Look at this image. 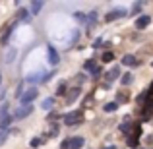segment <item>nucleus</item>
<instances>
[{
  "label": "nucleus",
  "mask_w": 153,
  "mask_h": 149,
  "mask_svg": "<svg viewBox=\"0 0 153 149\" xmlns=\"http://www.w3.org/2000/svg\"><path fill=\"white\" fill-rule=\"evenodd\" d=\"M52 74H47L45 70H39V72H33V74H27L25 76V82L29 83H39V82H47V79H51Z\"/></svg>",
  "instance_id": "1"
},
{
  "label": "nucleus",
  "mask_w": 153,
  "mask_h": 149,
  "mask_svg": "<svg viewBox=\"0 0 153 149\" xmlns=\"http://www.w3.org/2000/svg\"><path fill=\"white\" fill-rule=\"evenodd\" d=\"M64 122H66L68 126H74V124H82V122H83V112H82V110L68 112V114L64 116Z\"/></svg>",
  "instance_id": "2"
},
{
  "label": "nucleus",
  "mask_w": 153,
  "mask_h": 149,
  "mask_svg": "<svg viewBox=\"0 0 153 149\" xmlns=\"http://www.w3.org/2000/svg\"><path fill=\"white\" fill-rule=\"evenodd\" d=\"M37 95H39V91L35 89V87H29L27 91H23V93H22V97H19V101H22L23 105H31L35 99H37Z\"/></svg>",
  "instance_id": "3"
},
{
  "label": "nucleus",
  "mask_w": 153,
  "mask_h": 149,
  "mask_svg": "<svg viewBox=\"0 0 153 149\" xmlns=\"http://www.w3.org/2000/svg\"><path fill=\"white\" fill-rule=\"evenodd\" d=\"M31 112H33V107H31V105H23V107H19L18 110L14 112V116L16 118H25V116H29Z\"/></svg>",
  "instance_id": "4"
},
{
  "label": "nucleus",
  "mask_w": 153,
  "mask_h": 149,
  "mask_svg": "<svg viewBox=\"0 0 153 149\" xmlns=\"http://www.w3.org/2000/svg\"><path fill=\"white\" fill-rule=\"evenodd\" d=\"M47 54H49V62L52 64V66H56V64L60 62V56H58V52H56V49L52 45L47 47Z\"/></svg>",
  "instance_id": "5"
},
{
  "label": "nucleus",
  "mask_w": 153,
  "mask_h": 149,
  "mask_svg": "<svg viewBox=\"0 0 153 149\" xmlns=\"http://www.w3.org/2000/svg\"><path fill=\"white\" fill-rule=\"evenodd\" d=\"M83 70L91 72V74H93V76H99V74H101V68H99L97 64H95V60H91V58L87 60L85 64H83Z\"/></svg>",
  "instance_id": "6"
},
{
  "label": "nucleus",
  "mask_w": 153,
  "mask_h": 149,
  "mask_svg": "<svg viewBox=\"0 0 153 149\" xmlns=\"http://www.w3.org/2000/svg\"><path fill=\"white\" fill-rule=\"evenodd\" d=\"M122 16H126L124 10H112V12H108V14L105 16V21H114V19L122 18Z\"/></svg>",
  "instance_id": "7"
},
{
  "label": "nucleus",
  "mask_w": 153,
  "mask_h": 149,
  "mask_svg": "<svg viewBox=\"0 0 153 149\" xmlns=\"http://www.w3.org/2000/svg\"><path fill=\"white\" fill-rule=\"evenodd\" d=\"M151 23V16H142V18L136 19V29H146Z\"/></svg>",
  "instance_id": "8"
},
{
  "label": "nucleus",
  "mask_w": 153,
  "mask_h": 149,
  "mask_svg": "<svg viewBox=\"0 0 153 149\" xmlns=\"http://www.w3.org/2000/svg\"><path fill=\"white\" fill-rule=\"evenodd\" d=\"M83 143H85V139L83 138H72L70 142H68V149H82L83 147Z\"/></svg>",
  "instance_id": "9"
},
{
  "label": "nucleus",
  "mask_w": 153,
  "mask_h": 149,
  "mask_svg": "<svg viewBox=\"0 0 153 149\" xmlns=\"http://www.w3.org/2000/svg\"><path fill=\"white\" fill-rule=\"evenodd\" d=\"M138 142H140V126H136L134 134H132L130 139H128V145H130V147H138Z\"/></svg>",
  "instance_id": "10"
},
{
  "label": "nucleus",
  "mask_w": 153,
  "mask_h": 149,
  "mask_svg": "<svg viewBox=\"0 0 153 149\" xmlns=\"http://www.w3.org/2000/svg\"><path fill=\"white\" fill-rule=\"evenodd\" d=\"M120 64H124V66H136V64H138V60H136V56L126 54L122 60H120Z\"/></svg>",
  "instance_id": "11"
},
{
  "label": "nucleus",
  "mask_w": 153,
  "mask_h": 149,
  "mask_svg": "<svg viewBox=\"0 0 153 149\" xmlns=\"http://www.w3.org/2000/svg\"><path fill=\"white\" fill-rule=\"evenodd\" d=\"M29 8H31V14H39V12H41L43 10V2H41V0H35V2H31L29 4Z\"/></svg>",
  "instance_id": "12"
},
{
  "label": "nucleus",
  "mask_w": 153,
  "mask_h": 149,
  "mask_svg": "<svg viewBox=\"0 0 153 149\" xmlns=\"http://www.w3.org/2000/svg\"><path fill=\"white\" fill-rule=\"evenodd\" d=\"M78 97H79V89H70V93L66 95V103H68V105L74 103V101L78 99Z\"/></svg>",
  "instance_id": "13"
},
{
  "label": "nucleus",
  "mask_w": 153,
  "mask_h": 149,
  "mask_svg": "<svg viewBox=\"0 0 153 149\" xmlns=\"http://www.w3.org/2000/svg\"><path fill=\"white\" fill-rule=\"evenodd\" d=\"M10 124H12V114L0 118V130H8V126H10Z\"/></svg>",
  "instance_id": "14"
},
{
  "label": "nucleus",
  "mask_w": 153,
  "mask_h": 149,
  "mask_svg": "<svg viewBox=\"0 0 153 149\" xmlns=\"http://www.w3.org/2000/svg\"><path fill=\"white\" fill-rule=\"evenodd\" d=\"M14 58H16V49H8L6 50V56H4V62L10 64V62H14Z\"/></svg>",
  "instance_id": "15"
},
{
  "label": "nucleus",
  "mask_w": 153,
  "mask_h": 149,
  "mask_svg": "<svg viewBox=\"0 0 153 149\" xmlns=\"http://www.w3.org/2000/svg\"><path fill=\"white\" fill-rule=\"evenodd\" d=\"M52 105H54V99H52V97H47V99H43V105H41V107H43V110H51Z\"/></svg>",
  "instance_id": "16"
},
{
  "label": "nucleus",
  "mask_w": 153,
  "mask_h": 149,
  "mask_svg": "<svg viewBox=\"0 0 153 149\" xmlns=\"http://www.w3.org/2000/svg\"><path fill=\"white\" fill-rule=\"evenodd\" d=\"M151 112H153V99H149V101L146 103V108H143V118H147Z\"/></svg>",
  "instance_id": "17"
},
{
  "label": "nucleus",
  "mask_w": 153,
  "mask_h": 149,
  "mask_svg": "<svg viewBox=\"0 0 153 149\" xmlns=\"http://www.w3.org/2000/svg\"><path fill=\"white\" fill-rule=\"evenodd\" d=\"M132 82H134V76H132L130 72H128V74H122V79H120V83H122V85H130Z\"/></svg>",
  "instance_id": "18"
},
{
  "label": "nucleus",
  "mask_w": 153,
  "mask_h": 149,
  "mask_svg": "<svg viewBox=\"0 0 153 149\" xmlns=\"http://www.w3.org/2000/svg\"><path fill=\"white\" fill-rule=\"evenodd\" d=\"M118 74H120V68H118V66H114V68H112V70H111V72L107 74L108 82H112V79H116V78H118Z\"/></svg>",
  "instance_id": "19"
},
{
  "label": "nucleus",
  "mask_w": 153,
  "mask_h": 149,
  "mask_svg": "<svg viewBox=\"0 0 153 149\" xmlns=\"http://www.w3.org/2000/svg\"><path fill=\"white\" fill-rule=\"evenodd\" d=\"M132 128H134V126H132V122H122V124H120V132H124V134H128Z\"/></svg>",
  "instance_id": "20"
},
{
  "label": "nucleus",
  "mask_w": 153,
  "mask_h": 149,
  "mask_svg": "<svg viewBox=\"0 0 153 149\" xmlns=\"http://www.w3.org/2000/svg\"><path fill=\"white\" fill-rule=\"evenodd\" d=\"M103 108H105V112H114L116 108H118V105H116V103H107Z\"/></svg>",
  "instance_id": "21"
},
{
  "label": "nucleus",
  "mask_w": 153,
  "mask_h": 149,
  "mask_svg": "<svg viewBox=\"0 0 153 149\" xmlns=\"http://www.w3.org/2000/svg\"><path fill=\"white\" fill-rule=\"evenodd\" d=\"M8 139V130H0V145H4Z\"/></svg>",
  "instance_id": "22"
},
{
  "label": "nucleus",
  "mask_w": 153,
  "mask_h": 149,
  "mask_svg": "<svg viewBox=\"0 0 153 149\" xmlns=\"http://www.w3.org/2000/svg\"><path fill=\"white\" fill-rule=\"evenodd\" d=\"M10 112H8V105H0V118H4V116H8Z\"/></svg>",
  "instance_id": "23"
},
{
  "label": "nucleus",
  "mask_w": 153,
  "mask_h": 149,
  "mask_svg": "<svg viewBox=\"0 0 153 149\" xmlns=\"http://www.w3.org/2000/svg\"><path fill=\"white\" fill-rule=\"evenodd\" d=\"M58 132H60L58 124H52V128H51V138H56V136H58Z\"/></svg>",
  "instance_id": "24"
},
{
  "label": "nucleus",
  "mask_w": 153,
  "mask_h": 149,
  "mask_svg": "<svg viewBox=\"0 0 153 149\" xmlns=\"http://www.w3.org/2000/svg\"><path fill=\"white\" fill-rule=\"evenodd\" d=\"M56 93H58V95H64V93H66V83H60V85L56 87Z\"/></svg>",
  "instance_id": "25"
},
{
  "label": "nucleus",
  "mask_w": 153,
  "mask_h": 149,
  "mask_svg": "<svg viewBox=\"0 0 153 149\" xmlns=\"http://www.w3.org/2000/svg\"><path fill=\"white\" fill-rule=\"evenodd\" d=\"M112 58H114V54H112V52H105V54H103V60H105V62H111Z\"/></svg>",
  "instance_id": "26"
},
{
  "label": "nucleus",
  "mask_w": 153,
  "mask_h": 149,
  "mask_svg": "<svg viewBox=\"0 0 153 149\" xmlns=\"http://www.w3.org/2000/svg\"><path fill=\"white\" fill-rule=\"evenodd\" d=\"M43 142H45V138H35L33 142H31V145H33V147H37V145H41Z\"/></svg>",
  "instance_id": "27"
},
{
  "label": "nucleus",
  "mask_w": 153,
  "mask_h": 149,
  "mask_svg": "<svg viewBox=\"0 0 153 149\" xmlns=\"http://www.w3.org/2000/svg\"><path fill=\"white\" fill-rule=\"evenodd\" d=\"M74 18L78 19V21H85V16H83L82 12H76V14H74Z\"/></svg>",
  "instance_id": "28"
},
{
  "label": "nucleus",
  "mask_w": 153,
  "mask_h": 149,
  "mask_svg": "<svg viewBox=\"0 0 153 149\" xmlns=\"http://www.w3.org/2000/svg\"><path fill=\"white\" fill-rule=\"evenodd\" d=\"M22 93H23V85L19 83V85H18V91H16V97H22Z\"/></svg>",
  "instance_id": "29"
},
{
  "label": "nucleus",
  "mask_w": 153,
  "mask_h": 149,
  "mask_svg": "<svg viewBox=\"0 0 153 149\" xmlns=\"http://www.w3.org/2000/svg\"><path fill=\"white\" fill-rule=\"evenodd\" d=\"M101 45H103V39H97V41L93 43V47H95V49H99V47H101Z\"/></svg>",
  "instance_id": "30"
},
{
  "label": "nucleus",
  "mask_w": 153,
  "mask_h": 149,
  "mask_svg": "<svg viewBox=\"0 0 153 149\" xmlns=\"http://www.w3.org/2000/svg\"><path fill=\"white\" fill-rule=\"evenodd\" d=\"M19 16H22V19H27V12H25V10L19 12Z\"/></svg>",
  "instance_id": "31"
},
{
  "label": "nucleus",
  "mask_w": 153,
  "mask_h": 149,
  "mask_svg": "<svg viewBox=\"0 0 153 149\" xmlns=\"http://www.w3.org/2000/svg\"><path fill=\"white\" fill-rule=\"evenodd\" d=\"M118 101H128V95H120L118 93Z\"/></svg>",
  "instance_id": "32"
},
{
  "label": "nucleus",
  "mask_w": 153,
  "mask_h": 149,
  "mask_svg": "<svg viewBox=\"0 0 153 149\" xmlns=\"http://www.w3.org/2000/svg\"><path fill=\"white\" fill-rule=\"evenodd\" d=\"M103 149H116L114 145H107V147H103Z\"/></svg>",
  "instance_id": "33"
},
{
  "label": "nucleus",
  "mask_w": 153,
  "mask_h": 149,
  "mask_svg": "<svg viewBox=\"0 0 153 149\" xmlns=\"http://www.w3.org/2000/svg\"><path fill=\"white\" fill-rule=\"evenodd\" d=\"M149 93H151V95H153V85H151V89H149Z\"/></svg>",
  "instance_id": "34"
},
{
  "label": "nucleus",
  "mask_w": 153,
  "mask_h": 149,
  "mask_svg": "<svg viewBox=\"0 0 153 149\" xmlns=\"http://www.w3.org/2000/svg\"><path fill=\"white\" fill-rule=\"evenodd\" d=\"M136 149H138V147H136Z\"/></svg>",
  "instance_id": "35"
}]
</instances>
